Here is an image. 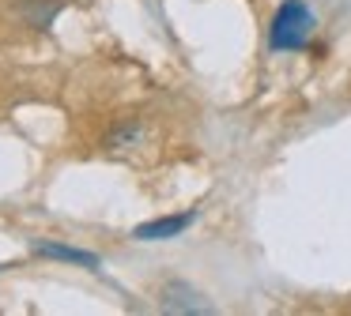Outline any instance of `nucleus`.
Returning a JSON list of instances; mask_svg holds the SVG:
<instances>
[{
  "label": "nucleus",
  "mask_w": 351,
  "mask_h": 316,
  "mask_svg": "<svg viewBox=\"0 0 351 316\" xmlns=\"http://www.w3.org/2000/svg\"><path fill=\"white\" fill-rule=\"evenodd\" d=\"M193 222H197V211L162 215V218H152V222L136 226V230H132V237H136V241H170V237H178V233H185Z\"/></svg>",
  "instance_id": "2"
},
{
  "label": "nucleus",
  "mask_w": 351,
  "mask_h": 316,
  "mask_svg": "<svg viewBox=\"0 0 351 316\" xmlns=\"http://www.w3.org/2000/svg\"><path fill=\"white\" fill-rule=\"evenodd\" d=\"M34 256H46V260H64V263H80V267L95 271L99 267V256L87 252V248H72V245H57V241H38Z\"/></svg>",
  "instance_id": "4"
},
{
  "label": "nucleus",
  "mask_w": 351,
  "mask_h": 316,
  "mask_svg": "<svg viewBox=\"0 0 351 316\" xmlns=\"http://www.w3.org/2000/svg\"><path fill=\"white\" fill-rule=\"evenodd\" d=\"M140 140H144V128L125 124V128H117V132L110 135V147H132V143H140Z\"/></svg>",
  "instance_id": "6"
},
{
  "label": "nucleus",
  "mask_w": 351,
  "mask_h": 316,
  "mask_svg": "<svg viewBox=\"0 0 351 316\" xmlns=\"http://www.w3.org/2000/svg\"><path fill=\"white\" fill-rule=\"evenodd\" d=\"M61 12V0H23V15L31 27L46 30L49 23H53V15Z\"/></svg>",
  "instance_id": "5"
},
{
  "label": "nucleus",
  "mask_w": 351,
  "mask_h": 316,
  "mask_svg": "<svg viewBox=\"0 0 351 316\" xmlns=\"http://www.w3.org/2000/svg\"><path fill=\"white\" fill-rule=\"evenodd\" d=\"M313 27H317V19L306 0H283L268 27V45L276 53H302L313 38Z\"/></svg>",
  "instance_id": "1"
},
{
  "label": "nucleus",
  "mask_w": 351,
  "mask_h": 316,
  "mask_svg": "<svg viewBox=\"0 0 351 316\" xmlns=\"http://www.w3.org/2000/svg\"><path fill=\"white\" fill-rule=\"evenodd\" d=\"M162 308L167 313H212V301H204V293L189 282H170L162 290Z\"/></svg>",
  "instance_id": "3"
}]
</instances>
